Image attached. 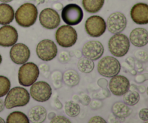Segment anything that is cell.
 Wrapping results in <instances>:
<instances>
[{"label":"cell","instance_id":"cell-8","mask_svg":"<svg viewBox=\"0 0 148 123\" xmlns=\"http://www.w3.org/2000/svg\"><path fill=\"white\" fill-rule=\"evenodd\" d=\"M58 49L56 43L50 39L40 41L36 46V54L39 59L44 62H49L56 56Z\"/></svg>","mask_w":148,"mask_h":123},{"label":"cell","instance_id":"cell-6","mask_svg":"<svg viewBox=\"0 0 148 123\" xmlns=\"http://www.w3.org/2000/svg\"><path fill=\"white\" fill-rule=\"evenodd\" d=\"M121 70V64L116 58L106 56L103 57L98 64V71L100 75L111 78L118 75Z\"/></svg>","mask_w":148,"mask_h":123},{"label":"cell","instance_id":"cell-2","mask_svg":"<svg viewBox=\"0 0 148 123\" xmlns=\"http://www.w3.org/2000/svg\"><path fill=\"white\" fill-rule=\"evenodd\" d=\"M30 101V93L28 91L22 87H14L7 93L4 101V107L11 109L14 107H24Z\"/></svg>","mask_w":148,"mask_h":123},{"label":"cell","instance_id":"cell-28","mask_svg":"<svg viewBox=\"0 0 148 123\" xmlns=\"http://www.w3.org/2000/svg\"><path fill=\"white\" fill-rule=\"evenodd\" d=\"M11 82L9 78L4 75H0V98L7 95L10 90Z\"/></svg>","mask_w":148,"mask_h":123},{"label":"cell","instance_id":"cell-34","mask_svg":"<svg viewBox=\"0 0 148 123\" xmlns=\"http://www.w3.org/2000/svg\"><path fill=\"white\" fill-rule=\"evenodd\" d=\"M139 117L143 121H148V109L147 108L142 109L139 112Z\"/></svg>","mask_w":148,"mask_h":123},{"label":"cell","instance_id":"cell-46","mask_svg":"<svg viewBox=\"0 0 148 123\" xmlns=\"http://www.w3.org/2000/svg\"><path fill=\"white\" fill-rule=\"evenodd\" d=\"M76 52H77V54H75V56H76L77 57H79V56H80V54H81L80 52H78V51H76Z\"/></svg>","mask_w":148,"mask_h":123},{"label":"cell","instance_id":"cell-26","mask_svg":"<svg viewBox=\"0 0 148 123\" xmlns=\"http://www.w3.org/2000/svg\"><path fill=\"white\" fill-rule=\"evenodd\" d=\"M94 67H95V65H94L92 60L85 57V56L81 57L78 61L77 67L79 70L82 73H90L93 70Z\"/></svg>","mask_w":148,"mask_h":123},{"label":"cell","instance_id":"cell-7","mask_svg":"<svg viewBox=\"0 0 148 123\" xmlns=\"http://www.w3.org/2000/svg\"><path fill=\"white\" fill-rule=\"evenodd\" d=\"M62 18L66 25H76L83 19V11L77 4H69L62 9Z\"/></svg>","mask_w":148,"mask_h":123},{"label":"cell","instance_id":"cell-19","mask_svg":"<svg viewBox=\"0 0 148 123\" xmlns=\"http://www.w3.org/2000/svg\"><path fill=\"white\" fill-rule=\"evenodd\" d=\"M27 117L30 122L41 123L46 119L47 111L42 106H35L30 109Z\"/></svg>","mask_w":148,"mask_h":123},{"label":"cell","instance_id":"cell-5","mask_svg":"<svg viewBox=\"0 0 148 123\" xmlns=\"http://www.w3.org/2000/svg\"><path fill=\"white\" fill-rule=\"evenodd\" d=\"M56 42L60 46L69 48L74 46L77 40L76 30L69 25H64L59 27L55 33Z\"/></svg>","mask_w":148,"mask_h":123},{"label":"cell","instance_id":"cell-22","mask_svg":"<svg viewBox=\"0 0 148 123\" xmlns=\"http://www.w3.org/2000/svg\"><path fill=\"white\" fill-rule=\"evenodd\" d=\"M123 96H124V103L128 106L136 105L140 99V96L137 91V86L134 84L130 86V89L128 90V91Z\"/></svg>","mask_w":148,"mask_h":123},{"label":"cell","instance_id":"cell-11","mask_svg":"<svg viewBox=\"0 0 148 123\" xmlns=\"http://www.w3.org/2000/svg\"><path fill=\"white\" fill-rule=\"evenodd\" d=\"M39 21L43 27L52 30L59 27L61 18L59 13L54 9L45 8L39 14Z\"/></svg>","mask_w":148,"mask_h":123},{"label":"cell","instance_id":"cell-45","mask_svg":"<svg viewBox=\"0 0 148 123\" xmlns=\"http://www.w3.org/2000/svg\"><path fill=\"white\" fill-rule=\"evenodd\" d=\"M12 1H13V0H0V1H1L2 3H8Z\"/></svg>","mask_w":148,"mask_h":123},{"label":"cell","instance_id":"cell-47","mask_svg":"<svg viewBox=\"0 0 148 123\" xmlns=\"http://www.w3.org/2000/svg\"><path fill=\"white\" fill-rule=\"evenodd\" d=\"M4 122H5V121H4L1 117H0V123H4Z\"/></svg>","mask_w":148,"mask_h":123},{"label":"cell","instance_id":"cell-31","mask_svg":"<svg viewBox=\"0 0 148 123\" xmlns=\"http://www.w3.org/2000/svg\"><path fill=\"white\" fill-rule=\"evenodd\" d=\"M78 98L83 105H88L90 104V98L85 93H80L78 96Z\"/></svg>","mask_w":148,"mask_h":123},{"label":"cell","instance_id":"cell-4","mask_svg":"<svg viewBox=\"0 0 148 123\" xmlns=\"http://www.w3.org/2000/svg\"><path fill=\"white\" fill-rule=\"evenodd\" d=\"M130 47L129 38L123 33H116L108 41V49L114 56L122 57L128 53Z\"/></svg>","mask_w":148,"mask_h":123},{"label":"cell","instance_id":"cell-32","mask_svg":"<svg viewBox=\"0 0 148 123\" xmlns=\"http://www.w3.org/2000/svg\"><path fill=\"white\" fill-rule=\"evenodd\" d=\"M135 56L141 62H147L148 55L147 52L145 51H138L135 53Z\"/></svg>","mask_w":148,"mask_h":123},{"label":"cell","instance_id":"cell-20","mask_svg":"<svg viewBox=\"0 0 148 123\" xmlns=\"http://www.w3.org/2000/svg\"><path fill=\"white\" fill-rule=\"evenodd\" d=\"M14 18V11L12 7L6 3L0 4V25H9Z\"/></svg>","mask_w":148,"mask_h":123},{"label":"cell","instance_id":"cell-48","mask_svg":"<svg viewBox=\"0 0 148 123\" xmlns=\"http://www.w3.org/2000/svg\"><path fill=\"white\" fill-rule=\"evenodd\" d=\"M1 62H2V57H1V54H0V65H1Z\"/></svg>","mask_w":148,"mask_h":123},{"label":"cell","instance_id":"cell-25","mask_svg":"<svg viewBox=\"0 0 148 123\" xmlns=\"http://www.w3.org/2000/svg\"><path fill=\"white\" fill-rule=\"evenodd\" d=\"M6 122L7 123H29L28 117L22 111H15L7 116Z\"/></svg>","mask_w":148,"mask_h":123},{"label":"cell","instance_id":"cell-44","mask_svg":"<svg viewBox=\"0 0 148 123\" xmlns=\"http://www.w3.org/2000/svg\"><path fill=\"white\" fill-rule=\"evenodd\" d=\"M55 115H56V114H55V113H53V112L50 113V114H49V120H51V119L53 118Z\"/></svg>","mask_w":148,"mask_h":123},{"label":"cell","instance_id":"cell-14","mask_svg":"<svg viewBox=\"0 0 148 123\" xmlns=\"http://www.w3.org/2000/svg\"><path fill=\"white\" fill-rule=\"evenodd\" d=\"M130 80L123 75H116L111 77V80L108 82L110 91L116 96L124 95L130 89Z\"/></svg>","mask_w":148,"mask_h":123},{"label":"cell","instance_id":"cell-21","mask_svg":"<svg viewBox=\"0 0 148 123\" xmlns=\"http://www.w3.org/2000/svg\"><path fill=\"white\" fill-rule=\"evenodd\" d=\"M111 111L113 114L119 119L126 118L132 112V110L128 107V105H127L125 103L120 102V101H117L113 104Z\"/></svg>","mask_w":148,"mask_h":123},{"label":"cell","instance_id":"cell-10","mask_svg":"<svg viewBox=\"0 0 148 123\" xmlns=\"http://www.w3.org/2000/svg\"><path fill=\"white\" fill-rule=\"evenodd\" d=\"M85 27L86 33L91 37H100L106 30V23L101 16L92 15L87 19Z\"/></svg>","mask_w":148,"mask_h":123},{"label":"cell","instance_id":"cell-13","mask_svg":"<svg viewBox=\"0 0 148 123\" xmlns=\"http://www.w3.org/2000/svg\"><path fill=\"white\" fill-rule=\"evenodd\" d=\"M12 61L17 65H23L28 61L30 56V51L25 44L19 43L12 46L10 52Z\"/></svg>","mask_w":148,"mask_h":123},{"label":"cell","instance_id":"cell-43","mask_svg":"<svg viewBox=\"0 0 148 123\" xmlns=\"http://www.w3.org/2000/svg\"><path fill=\"white\" fill-rule=\"evenodd\" d=\"M54 7H56V10H62V4H59V3L55 4Z\"/></svg>","mask_w":148,"mask_h":123},{"label":"cell","instance_id":"cell-18","mask_svg":"<svg viewBox=\"0 0 148 123\" xmlns=\"http://www.w3.org/2000/svg\"><path fill=\"white\" fill-rule=\"evenodd\" d=\"M129 40L132 44L137 47H143L146 46L148 43L147 30L143 27H137L134 29L130 33Z\"/></svg>","mask_w":148,"mask_h":123},{"label":"cell","instance_id":"cell-30","mask_svg":"<svg viewBox=\"0 0 148 123\" xmlns=\"http://www.w3.org/2000/svg\"><path fill=\"white\" fill-rule=\"evenodd\" d=\"M51 78L53 82L54 83V86L56 88V85H60V81L62 79V74L59 71H56L53 72L51 75Z\"/></svg>","mask_w":148,"mask_h":123},{"label":"cell","instance_id":"cell-9","mask_svg":"<svg viewBox=\"0 0 148 123\" xmlns=\"http://www.w3.org/2000/svg\"><path fill=\"white\" fill-rule=\"evenodd\" d=\"M30 86V96L35 101L43 103L50 99L52 95V88L48 82L36 81Z\"/></svg>","mask_w":148,"mask_h":123},{"label":"cell","instance_id":"cell-37","mask_svg":"<svg viewBox=\"0 0 148 123\" xmlns=\"http://www.w3.org/2000/svg\"><path fill=\"white\" fill-rule=\"evenodd\" d=\"M89 122L91 123H95V122H99V123H106V121L104 120L103 117H99V116H95V117H92V118H90V120H89Z\"/></svg>","mask_w":148,"mask_h":123},{"label":"cell","instance_id":"cell-40","mask_svg":"<svg viewBox=\"0 0 148 123\" xmlns=\"http://www.w3.org/2000/svg\"><path fill=\"white\" fill-rule=\"evenodd\" d=\"M146 80H147V78L145 77V75L140 74V75H138L137 77H136L135 80L137 81V82H139V83H141V82H145Z\"/></svg>","mask_w":148,"mask_h":123},{"label":"cell","instance_id":"cell-23","mask_svg":"<svg viewBox=\"0 0 148 123\" xmlns=\"http://www.w3.org/2000/svg\"><path fill=\"white\" fill-rule=\"evenodd\" d=\"M105 0H82V6L85 11L90 13H96L103 7Z\"/></svg>","mask_w":148,"mask_h":123},{"label":"cell","instance_id":"cell-12","mask_svg":"<svg viewBox=\"0 0 148 123\" xmlns=\"http://www.w3.org/2000/svg\"><path fill=\"white\" fill-rule=\"evenodd\" d=\"M127 20L126 16L123 13L116 12L112 13L108 17L106 27L108 30L113 34L121 33L127 27Z\"/></svg>","mask_w":148,"mask_h":123},{"label":"cell","instance_id":"cell-35","mask_svg":"<svg viewBox=\"0 0 148 123\" xmlns=\"http://www.w3.org/2000/svg\"><path fill=\"white\" fill-rule=\"evenodd\" d=\"M110 96V92L107 88H104V90H102L100 92L98 93V96L97 98H99L100 97V99L101 98H106L107 97H109Z\"/></svg>","mask_w":148,"mask_h":123},{"label":"cell","instance_id":"cell-17","mask_svg":"<svg viewBox=\"0 0 148 123\" xmlns=\"http://www.w3.org/2000/svg\"><path fill=\"white\" fill-rule=\"evenodd\" d=\"M130 15L135 23L146 25L148 23V5L145 3H137L131 9Z\"/></svg>","mask_w":148,"mask_h":123},{"label":"cell","instance_id":"cell-16","mask_svg":"<svg viewBox=\"0 0 148 123\" xmlns=\"http://www.w3.org/2000/svg\"><path fill=\"white\" fill-rule=\"evenodd\" d=\"M18 33L15 27L10 25H4L0 27V46L10 47L17 43Z\"/></svg>","mask_w":148,"mask_h":123},{"label":"cell","instance_id":"cell-33","mask_svg":"<svg viewBox=\"0 0 148 123\" xmlns=\"http://www.w3.org/2000/svg\"><path fill=\"white\" fill-rule=\"evenodd\" d=\"M59 59L62 63H67L70 60V55L68 52H62L59 54Z\"/></svg>","mask_w":148,"mask_h":123},{"label":"cell","instance_id":"cell-42","mask_svg":"<svg viewBox=\"0 0 148 123\" xmlns=\"http://www.w3.org/2000/svg\"><path fill=\"white\" fill-rule=\"evenodd\" d=\"M4 101L1 99H0V112L4 110Z\"/></svg>","mask_w":148,"mask_h":123},{"label":"cell","instance_id":"cell-29","mask_svg":"<svg viewBox=\"0 0 148 123\" xmlns=\"http://www.w3.org/2000/svg\"><path fill=\"white\" fill-rule=\"evenodd\" d=\"M51 123H61V122H68L70 123L71 121L69 120L68 118H66V117H64V116H61V115H55L53 118L51 120Z\"/></svg>","mask_w":148,"mask_h":123},{"label":"cell","instance_id":"cell-27","mask_svg":"<svg viewBox=\"0 0 148 123\" xmlns=\"http://www.w3.org/2000/svg\"><path fill=\"white\" fill-rule=\"evenodd\" d=\"M64 111L69 117H75L80 113V107L74 101H66L64 105Z\"/></svg>","mask_w":148,"mask_h":123},{"label":"cell","instance_id":"cell-24","mask_svg":"<svg viewBox=\"0 0 148 123\" xmlns=\"http://www.w3.org/2000/svg\"><path fill=\"white\" fill-rule=\"evenodd\" d=\"M63 80L69 87H75L79 84L80 78L77 72L74 69H68L63 75Z\"/></svg>","mask_w":148,"mask_h":123},{"label":"cell","instance_id":"cell-3","mask_svg":"<svg viewBox=\"0 0 148 123\" xmlns=\"http://www.w3.org/2000/svg\"><path fill=\"white\" fill-rule=\"evenodd\" d=\"M40 75V70L37 65L33 62L23 64L18 71L19 83L25 87L33 85Z\"/></svg>","mask_w":148,"mask_h":123},{"label":"cell","instance_id":"cell-36","mask_svg":"<svg viewBox=\"0 0 148 123\" xmlns=\"http://www.w3.org/2000/svg\"><path fill=\"white\" fill-rule=\"evenodd\" d=\"M52 106L53 107V108L56 109H61L62 108V104L60 102L58 97L53 98V101H52Z\"/></svg>","mask_w":148,"mask_h":123},{"label":"cell","instance_id":"cell-38","mask_svg":"<svg viewBox=\"0 0 148 123\" xmlns=\"http://www.w3.org/2000/svg\"><path fill=\"white\" fill-rule=\"evenodd\" d=\"M98 85L102 88H107L108 86V82L105 78H101L98 80Z\"/></svg>","mask_w":148,"mask_h":123},{"label":"cell","instance_id":"cell-1","mask_svg":"<svg viewBox=\"0 0 148 123\" xmlns=\"http://www.w3.org/2000/svg\"><path fill=\"white\" fill-rule=\"evenodd\" d=\"M38 15V9L32 3H25L17 10L14 17L17 24L23 27H29L35 24Z\"/></svg>","mask_w":148,"mask_h":123},{"label":"cell","instance_id":"cell-15","mask_svg":"<svg viewBox=\"0 0 148 123\" xmlns=\"http://www.w3.org/2000/svg\"><path fill=\"white\" fill-rule=\"evenodd\" d=\"M82 53L84 56L91 60H97L103 54L104 46L98 41H90L84 44Z\"/></svg>","mask_w":148,"mask_h":123},{"label":"cell","instance_id":"cell-39","mask_svg":"<svg viewBox=\"0 0 148 123\" xmlns=\"http://www.w3.org/2000/svg\"><path fill=\"white\" fill-rule=\"evenodd\" d=\"M103 105L102 103L101 102V101H98V100H94L93 101L91 104L92 106V109H100V107H101V106Z\"/></svg>","mask_w":148,"mask_h":123},{"label":"cell","instance_id":"cell-41","mask_svg":"<svg viewBox=\"0 0 148 123\" xmlns=\"http://www.w3.org/2000/svg\"><path fill=\"white\" fill-rule=\"evenodd\" d=\"M137 91H140V93H144L145 92V87L144 86V85H140V86H137Z\"/></svg>","mask_w":148,"mask_h":123}]
</instances>
